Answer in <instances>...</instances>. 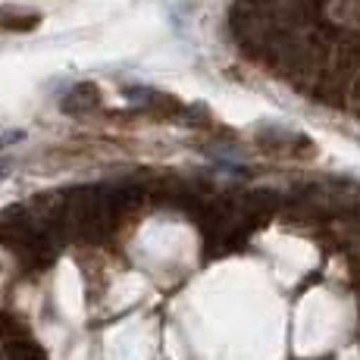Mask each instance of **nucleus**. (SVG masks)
Masks as SVG:
<instances>
[{
  "mask_svg": "<svg viewBox=\"0 0 360 360\" xmlns=\"http://www.w3.org/2000/svg\"><path fill=\"white\" fill-rule=\"evenodd\" d=\"M41 25V13L25 6H0V29L4 32H32Z\"/></svg>",
  "mask_w": 360,
  "mask_h": 360,
  "instance_id": "1",
  "label": "nucleus"
},
{
  "mask_svg": "<svg viewBox=\"0 0 360 360\" xmlns=\"http://www.w3.org/2000/svg\"><path fill=\"white\" fill-rule=\"evenodd\" d=\"M98 103H101L98 88L94 85H75L72 91L63 98V110L66 113H72V116H79V113H91Z\"/></svg>",
  "mask_w": 360,
  "mask_h": 360,
  "instance_id": "2",
  "label": "nucleus"
}]
</instances>
